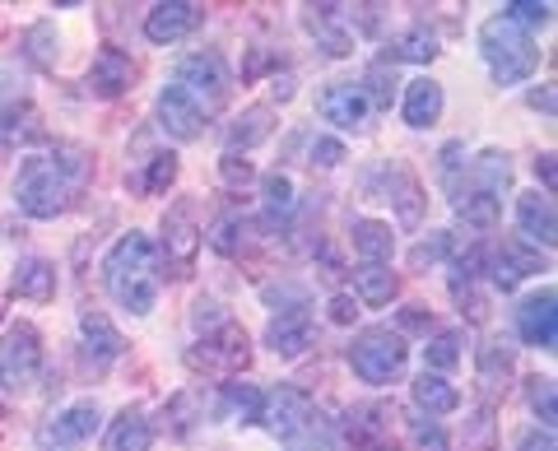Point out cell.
<instances>
[{"mask_svg":"<svg viewBox=\"0 0 558 451\" xmlns=\"http://www.w3.org/2000/svg\"><path fill=\"white\" fill-rule=\"evenodd\" d=\"M102 280H108V293L126 312L149 317L154 298H159V247L145 233H126L102 261Z\"/></svg>","mask_w":558,"mask_h":451,"instance_id":"cell-1","label":"cell"},{"mask_svg":"<svg viewBox=\"0 0 558 451\" xmlns=\"http://www.w3.org/2000/svg\"><path fill=\"white\" fill-rule=\"evenodd\" d=\"M75 178L51 159V154H28L20 163V178H14V205L28 215V219H57L70 210L75 200Z\"/></svg>","mask_w":558,"mask_h":451,"instance_id":"cell-2","label":"cell"},{"mask_svg":"<svg viewBox=\"0 0 558 451\" xmlns=\"http://www.w3.org/2000/svg\"><path fill=\"white\" fill-rule=\"evenodd\" d=\"M480 51H484V61H488V71H494L498 84H526L539 65V47L531 42V33H521L512 20H502V14L484 20Z\"/></svg>","mask_w":558,"mask_h":451,"instance_id":"cell-3","label":"cell"},{"mask_svg":"<svg viewBox=\"0 0 558 451\" xmlns=\"http://www.w3.org/2000/svg\"><path fill=\"white\" fill-rule=\"evenodd\" d=\"M405 358H410V344L400 331H391V326H373V331L354 336V344H349V368L368 381V387L396 381L405 373Z\"/></svg>","mask_w":558,"mask_h":451,"instance_id":"cell-4","label":"cell"},{"mask_svg":"<svg viewBox=\"0 0 558 451\" xmlns=\"http://www.w3.org/2000/svg\"><path fill=\"white\" fill-rule=\"evenodd\" d=\"M252 363V340L242 331L238 321L219 326V331L201 336V344H191L186 350V368L191 373H205V377H233Z\"/></svg>","mask_w":558,"mask_h":451,"instance_id":"cell-5","label":"cell"},{"mask_svg":"<svg viewBox=\"0 0 558 451\" xmlns=\"http://www.w3.org/2000/svg\"><path fill=\"white\" fill-rule=\"evenodd\" d=\"M178 89L196 102L201 117L205 112H219L223 102H229V89H233V80H229V65H223L219 51H196V57H186L178 65Z\"/></svg>","mask_w":558,"mask_h":451,"instance_id":"cell-6","label":"cell"},{"mask_svg":"<svg viewBox=\"0 0 558 451\" xmlns=\"http://www.w3.org/2000/svg\"><path fill=\"white\" fill-rule=\"evenodd\" d=\"M43 368V336L33 331L28 321H14L5 336H0V387L20 391L28 387Z\"/></svg>","mask_w":558,"mask_h":451,"instance_id":"cell-7","label":"cell"},{"mask_svg":"<svg viewBox=\"0 0 558 451\" xmlns=\"http://www.w3.org/2000/svg\"><path fill=\"white\" fill-rule=\"evenodd\" d=\"M201 242H205V233L196 223V200H178L163 215V261H168V270L172 275H191Z\"/></svg>","mask_w":558,"mask_h":451,"instance_id":"cell-8","label":"cell"},{"mask_svg":"<svg viewBox=\"0 0 558 451\" xmlns=\"http://www.w3.org/2000/svg\"><path fill=\"white\" fill-rule=\"evenodd\" d=\"M98 419H102L98 401H75L70 410H61L51 424L38 428V447L43 451H70V447L89 442L94 432H98Z\"/></svg>","mask_w":558,"mask_h":451,"instance_id":"cell-9","label":"cell"},{"mask_svg":"<svg viewBox=\"0 0 558 451\" xmlns=\"http://www.w3.org/2000/svg\"><path fill=\"white\" fill-rule=\"evenodd\" d=\"M554 303H558V293L545 284V289L531 293V298L517 307V336L526 340L531 350H545L549 354L554 344H558V307Z\"/></svg>","mask_w":558,"mask_h":451,"instance_id":"cell-10","label":"cell"},{"mask_svg":"<svg viewBox=\"0 0 558 451\" xmlns=\"http://www.w3.org/2000/svg\"><path fill=\"white\" fill-rule=\"evenodd\" d=\"M201 20H205V10L191 5V0H159V5L145 14V38L159 42V47L182 42L186 33L201 28Z\"/></svg>","mask_w":558,"mask_h":451,"instance_id":"cell-11","label":"cell"},{"mask_svg":"<svg viewBox=\"0 0 558 451\" xmlns=\"http://www.w3.org/2000/svg\"><path fill=\"white\" fill-rule=\"evenodd\" d=\"M447 186L451 191H480V196L502 200L508 196V186H512V159L502 149H484L480 159H470L465 178H451Z\"/></svg>","mask_w":558,"mask_h":451,"instance_id":"cell-12","label":"cell"},{"mask_svg":"<svg viewBox=\"0 0 558 451\" xmlns=\"http://www.w3.org/2000/svg\"><path fill=\"white\" fill-rule=\"evenodd\" d=\"M260 419H266L279 438H299V432H307L312 424V395L299 391V387H279L266 395V405H260Z\"/></svg>","mask_w":558,"mask_h":451,"instance_id":"cell-13","label":"cell"},{"mask_svg":"<svg viewBox=\"0 0 558 451\" xmlns=\"http://www.w3.org/2000/svg\"><path fill=\"white\" fill-rule=\"evenodd\" d=\"M484 266H488V280H494L502 293H512L521 280H531V275H539V252L535 247H521V242H502V247L484 252Z\"/></svg>","mask_w":558,"mask_h":451,"instance_id":"cell-14","label":"cell"},{"mask_svg":"<svg viewBox=\"0 0 558 451\" xmlns=\"http://www.w3.org/2000/svg\"><path fill=\"white\" fill-rule=\"evenodd\" d=\"M317 112L326 121H336L340 131H359L373 108H368V98H363L359 84H330V89H322V98H317Z\"/></svg>","mask_w":558,"mask_h":451,"instance_id":"cell-15","label":"cell"},{"mask_svg":"<svg viewBox=\"0 0 558 451\" xmlns=\"http://www.w3.org/2000/svg\"><path fill=\"white\" fill-rule=\"evenodd\" d=\"M159 126L172 135V141H196V135L205 131V117L178 84H168V89L159 94Z\"/></svg>","mask_w":558,"mask_h":451,"instance_id":"cell-16","label":"cell"},{"mask_svg":"<svg viewBox=\"0 0 558 451\" xmlns=\"http://www.w3.org/2000/svg\"><path fill=\"white\" fill-rule=\"evenodd\" d=\"M131 80H135V65L126 51H117V47H102L89 65V94H98V98H121L131 89Z\"/></svg>","mask_w":558,"mask_h":451,"instance_id":"cell-17","label":"cell"},{"mask_svg":"<svg viewBox=\"0 0 558 451\" xmlns=\"http://www.w3.org/2000/svg\"><path fill=\"white\" fill-rule=\"evenodd\" d=\"M517 223H521V233H526L535 247H554V242H558V223H554L549 191H545V196H539V191L517 196Z\"/></svg>","mask_w":558,"mask_h":451,"instance_id":"cell-18","label":"cell"},{"mask_svg":"<svg viewBox=\"0 0 558 451\" xmlns=\"http://www.w3.org/2000/svg\"><path fill=\"white\" fill-rule=\"evenodd\" d=\"M381 182H387V196L381 200H391L396 210H400V223H405V229H414L418 219H424V186H418V178L410 168H387L381 172Z\"/></svg>","mask_w":558,"mask_h":451,"instance_id":"cell-19","label":"cell"},{"mask_svg":"<svg viewBox=\"0 0 558 451\" xmlns=\"http://www.w3.org/2000/svg\"><path fill=\"white\" fill-rule=\"evenodd\" d=\"M266 344L279 354V358H299L307 344H312V312H279L266 331Z\"/></svg>","mask_w":558,"mask_h":451,"instance_id":"cell-20","label":"cell"},{"mask_svg":"<svg viewBox=\"0 0 558 451\" xmlns=\"http://www.w3.org/2000/svg\"><path fill=\"white\" fill-rule=\"evenodd\" d=\"M387 419H391L387 405H359V410H349V419H344L349 451H373V447L387 442Z\"/></svg>","mask_w":558,"mask_h":451,"instance_id":"cell-21","label":"cell"},{"mask_svg":"<svg viewBox=\"0 0 558 451\" xmlns=\"http://www.w3.org/2000/svg\"><path fill=\"white\" fill-rule=\"evenodd\" d=\"M102 447L108 451H149L154 447V424L145 419V410L140 405H126L112 419L108 428V438H102Z\"/></svg>","mask_w":558,"mask_h":451,"instance_id":"cell-22","label":"cell"},{"mask_svg":"<svg viewBox=\"0 0 558 451\" xmlns=\"http://www.w3.org/2000/svg\"><path fill=\"white\" fill-rule=\"evenodd\" d=\"M349 242H354V252L363 256V266H387L396 252V233H391V223H381V219H354Z\"/></svg>","mask_w":558,"mask_h":451,"instance_id":"cell-23","label":"cell"},{"mask_svg":"<svg viewBox=\"0 0 558 451\" xmlns=\"http://www.w3.org/2000/svg\"><path fill=\"white\" fill-rule=\"evenodd\" d=\"M10 289L20 293V298H28V303H51L57 298V266L43 261V256H28V261L14 266Z\"/></svg>","mask_w":558,"mask_h":451,"instance_id":"cell-24","label":"cell"},{"mask_svg":"<svg viewBox=\"0 0 558 451\" xmlns=\"http://www.w3.org/2000/svg\"><path fill=\"white\" fill-rule=\"evenodd\" d=\"M414 405H418V414H428V419H442V414L461 405V391L451 387L442 373H424L414 381Z\"/></svg>","mask_w":558,"mask_h":451,"instance_id":"cell-25","label":"cell"},{"mask_svg":"<svg viewBox=\"0 0 558 451\" xmlns=\"http://www.w3.org/2000/svg\"><path fill=\"white\" fill-rule=\"evenodd\" d=\"M80 336H84V344H89L94 363H108V358L126 354V340H121V331L108 317H102V312H84V317H80Z\"/></svg>","mask_w":558,"mask_h":451,"instance_id":"cell-26","label":"cell"},{"mask_svg":"<svg viewBox=\"0 0 558 451\" xmlns=\"http://www.w3.org/2000/svg\"><path fill=\"white\" fill-rule=\"evenodd\" d=\"M307 28L326 42L330 57H344V51L354 47V38H349V28H344V5H307Z\"/></svg>","mask_w":558,"mask_h":451,"instance_id":"cell-27","label":"cell"},{"mask_svg":"<svg viewBox=\"0 0 558 451\" xmlns=\"http://www.w3.org/2000/svg\"><path fill=\"white\" fill-rule=\"evenodd\" d=\"M33 141H43L38 112H33L28 102H10V108L0 112V149H20V145H33Z\"/></svg>","mask_w":558,"mask_h":451,"instance_id":"cell-28","label":"cell"},{"mask_svg":"<svg viewBox=\"0 0 558 451\" xmlns=\"http://www.w3.org/2000/svg\"><path fill=\"white\" fill-rule=\"evenodd\" d=\"M438 117H442V84L414 80L410 89H405V121H410L414 131H428Z\"/></svg>","mask_w":558,"mask_h":451,"instance_id":"cell-29","label":"cell"},{"mask_svg":"<svg viewBox=\"0 0 558 451\" xmlns=\"http://www.w3.org/2000/svg\"><path fill=\"white\" fill-rule=\"evenodd\" d=\"M396 289H400V280H396V270H387V266H363L354 275V298L368 303V307H387L396 298Z\"/></svg>","mask_w":558,"mask_h":451,"instance_id":"cell-30","label":"cell"},{"mask_svg":"<svg viewBox=\"0 0 558 451\" xmlns=\"http://www.w3.org/2000/svg\"><path fill=\"white\" fill-rule=\"evenodd\" d=\"M451 210H457L470 229H494L502 215V200L480 196V191H451Z\"/></svg>","mask_w":558,"mask_h":451,"instance_id":"cell-31","label":"cell"},{"mask_svg":"<svg viewBox=\"0 0 558 451\" xmlns=\"http://www.w3.org/2000/svg\"><path fill=\"white\" fill-rule=\"evenodd\" d=\"M270 131H275V112H270V108H247V112L233 121V131H229V154L260 145Z\"/></svg>","mask_w":558,"mask_h":451,"instance_id":"cell-32","label":"cell"},{"mask_svg":"<svg viewBox=\"0 0 558 451\" xmlns=\"http://www.w3.org/2000/svg\"><path fill=\"white\" fill-rule=\"evenodd\" d=\"M461 331H438L428 344H424V373H447L461 363Z\"/></svg>","mask_w":558,"mask_h":451,"instance_id":"cell-33","label":"cell"},{"mask_svg":"<svg viewBox=\"0 0 558 451\" xmlns=\"http://www.w3.org/2000/svg\"><path fill=\"white\" fill-rule=\"evenodd\" d=\"M512 377V350L508 344H484L480 350V381H484V391H498L502 381Z\"/></svg>","mask_w":558,"mask_h":451,"instance_id":"cell-34","label":"cell"},{"mask_svg":"<svg viewBox=\"0 0 558 451\" xmlns=\"http://www.w3.org/2000/svg\"><path fill=\"white\" fill-rule=\"evenodd\" d=\"M172 182H178V154H154L145 178H135V191L140 196H163Z\"/></svg>","mask_w":558,"mask_h":451,"instance_id":"cell-35","label":"cell"},{"mask_svg":"<svg viewBox=\"0 0 558 451\" xmlns=\"http://www.w3.org/2000/svg\"><path fill=\"white\" fill-rule=\"evenodd\" d=\"M205 242L215 247L219 256H238L242 252V242H247V219L242 215H223V219H215V229L205 233Z\"/></svg>","mask_w":558,"mask_h":451,"instance_id":"cell-36","label":"cell"},{"mask_svg":"<svg viewBox=\"0 0 558 451\" xmlns=\"http://www.w3.org/2000/svg\"><path fill=\"white\" fill-rule=\"evenodd\" d=\"M396 57L400 61H433L438 57V33H433L428 24H414L400 33V42H396Z\"/></svg>","mask_w":558,"mask_h":451,"instance_id":"cell-37","label":"cell"},{"mask_svg":"<svg viewBox=\"0 0 558 451\" xmlns=\"http://www.w3.org/2000/svg\"><path fill=\"white\" fill-rule=\"evenodd\" d=\"M24 57L38 65V71H51V65H57V28H51V24H33L24 33Z\"/></svg>","mask_w":558,"mask_h":451,"instance_id":"cell-38","label":"cell"},{"mask_svg":"<svg viewBox=\"0 0 558 451\" xmlns=\"http://www.w3.org/2000/svg\"><path fill=\"white\" fill-rule=\"evenodd\" d=\"M502 20H512L521 33H526V28H545L554 20V5H549V0H512V5H502Z\"/></svg>","mask_w":558,"mask_h":451,"instance_id":"cell-39","label":"cell"},{"mask_svg":"<svg viewBox=\"0 0 558 451\" xmlns=\"http://www.w3.org/2000/svg\"><path fill=\"white\" fill-rule=\"evenodd\" d=\"M442 256H451V233H433L424 242L410 247V270H424V266H438Z\"/></svg>","mask_w":558,"mask_h":451,"instance_id":"cell-40","label":"cell"},{"mask_svg":"<svg viewBox=\"0 0 558 451\" xmlns=\"http://www.w3.org/2000/svg\"><path fill=\"white\" fill-rule=\"evenodd\" d=\"M363 98H368V108H391L396 98V75H387V65H373L368 71V84H359Z\"/></svg>","mask_w":558,"mask_h":451,"instance_id":"cell-41","label":"cell"},{"mask_svg":"<svg viewBox=\"0 0 558 451\" xmlns=\"http://www.w3.org/2000/svg\"><path fill=\"white\" fill-rule=\"evenodd\" d=\"M260 191H266V210L270 215H293V182L284 178V172H270V178L260 182Z\"/></svg>","mask_w":558,"mask_h":451,"instance_id":"cell-42","label":"cell"},{"mask_svg":"<svg viewBox=\"0 0 558 451\" xmlns=\"http://www.w3.org/2000/svg\"><path fill=\"white\" fill-rule=\"evenodd\" d=\"M229 405L242 424H256L260 419V405H266V395H260L256 387H229Z\"/></svg>","mask_w":558,"mask_h":451,"instance_id":"cell-43","label":"cell"},{"mask_svg":"<svg viewBox=\"0 0 558 451\" xmlns=\"http://www.w3.org/2000/svg\"><path fill=\"white\" fill-rule=\"evenodd\" d=\"M531 410L539 414V424H545L554 432V381L549 377H531Z\"/></svg>","mask_w":558,"mask_h":451,"instance_id":"cell-44","label":"cell"},{"mask_svg":"<svg viewBox=\"0 0 558 451\" xmlns=\"http://www.w3.org/2000/svg\"><path fill=\"white\" fill-rule=\"evenodd\" d=\"M410 432H414V442L424 447V451H447L442 428H438V419H428V414H414V419H410Z\"/></svg>","mask_w":558,"mask_h":451,"instance_id":"cell-45","label":"cell"},{"mask_svg":"<svg viewBox=\"0 0 558 451\" xmlns=\"http://www.w3.org/2000/svg\"><path fill=\"white\" fill-rule=\"evenodd\" d=\"M266 303H275L279 312H303L307 307V293L299 284H266Z\"/></svg>","mask_w":558,"mask_h":451,"instance_id":"cell-46","label":"cell"},{"mask_svg":"<svg viewBox=\"0 0 558 451\" xmlns=\"http://www.w3.org/2000/svg\"><path fill=\"white\" fill-rule=\"evenodd\" d=\"M201 410V395L196 391H182V395H172V401H168V419H172V432H186L191 428V419H186V414H196Z\"/></svg>","mask_w":558,"mask_h":451,"instance_id":"cell-47","label":"cell"},{"mask_svg":"<svg viewBox=\"0 0 558 451\" xmlns=\"http://www.w3.org/2000/svg\"><path fill=\"white\" fill-rule=\"evenodd\" d=\"M191 321H196L201 336H209V331H219V326H229V312H223L215 298H201L196 312H191Z\"/></svg>","mask_w":558,"mask_h":451,"instance_id":"cell-48","label":"cell"},{"mask_svg":"<svg viewBox=\"0 0 558 451\" xmlns=\"http://www.w3.org/2000/svg\"><path fill=\"white\" fill-rule=\"evenodd\" d=\"M219 172H223V182H229V186H247V182L256 178V168L242 159V154H223V159H219Z\"/></svg>","mask_w":558,"mask_h":451,"instance_id":"cell-49","label":"cell"},{"mask_svg":"<svg viewBox=\"0 0 558 451\" xmlns=\"http://www.w3.org/2000/svg\"><path fill=\"white\" fill-rule=\"evenodd\" d=\"M470 438H475V442H470L475 451H494V410H488V405L475 414V419H470Z\"/></svg>","mask_w":558,"mask_h":451,"instance_id":"cell-50","label":"cell"},{"mask_svg":"<svg viewBox=\"0 0 558 451\" xmlns=\"http://www.w3.org/2000/svg\"><path fill=\"white\" fill-rule=\"evenodd\" d=\"M340 159H344L340 141H326V135H322V141H312V163H317V168H336Z\"/></svg>","mask_w":558,"mask_h":451,"instance_id":"cell-51","label":"cell"},{"mask_svg":"<svg viewBox=\"0 0 558 451\" xmlns=\"http://www.w3.org/2000/svg\"><path fill=\"white\" fill-rule=\"evenodd\" d=\"M354 317H359V298H354V293H336V298H330V321L349 326Z\"/></svg>","mask_w":558,"mask_h":451,"instance_id":"cell-52","label":"cell"},{"mask_svg":"<svg viewBox=\"0 0 558 451\" xmlns=\"http://www.w3.org/2000/svg\"><path fill=\"white\" fill-rule=\"evenodd\" d=\"M400 331H433V312L405 307V312H400Z\"/></svg>","mask_w":558,"mask_h":451,"instance_id":"cell-53","label":"cell"},{"mask_svg":"<svg viewBox=\"0 0 558 451\" xmlns=\"http://www.w3.org/2000/svg\"><path fill=\"white\" fill-rule=\"evenodd\" d=\"M517 451H554V432L549 428H531L526 438L517 442Z\"/></svg>","mask_w":558,"mask_h":451,"instance_id":"cell-54","label":"cell"},{"mask_svg":"<svg viewBox=\"0 0 558 451\" xmlns=\"http://www.w3.org/2000/svg\"><path fill=\"white\" fill-rule=\"evenodd\" d=\"M535 178H545V186L554 191V178H558V172H554V154H539V159H535Z\"/></svg>","mask_w":558,"mask_h":451,"instance_id":"cell-55","label":"cell"},{"mask_svg":"<svg viewBox=\"0 0 558 451\" xmlns=\"http://www.w3.org/2000/svg\"><path fill=\"white\" fill-rule=\"evenodd\" d=\"M14 102V75L10 71H0V112H5Z\"/></svg>","mask_w":558,"mask_h":451,"instance_id":"cell-56","label":"cell"},{"mask_svg":"<svg viewBox=\"0 0 558 451\" xmlns=\"http://www.w3.org/2000/svg\"><path fill=\"white\" fill-rule=\"evenodd\" d=\"M531 102H535V108H539V102H545V112H554V89H545V94L535 89V94H531Z\"/></svg>","mask_w":558,"mask_h":451,"instance_id":"cell-57","label":"cell"},{"mask_svg":"<svg viewBox=\"0 0 558 451\" xmlns=\"http://www.w3.org/2000/svg\"><path fill=\"white\" fill-rule=\"evenodd\" d=\"M275 98H293V80H289V75L275 80Z\"/></svg>","mask_w":558,"mask_h":451,"instance_id":"cell-58","label":"cell"},{"mask_svg":"<svg viewBox=\"0 0 558 451\" xmlns=\"http://www.w3.org/2000/svg\"><path fill=\"white\" fill-rule=\"evenodd\" d=\"M373 451H400V447H396V442H381V447H373Z\"/></svg>","mask_w":558,"mask_h":451,"instance_id":"cell-59","label":"cell"}]
</instances>
